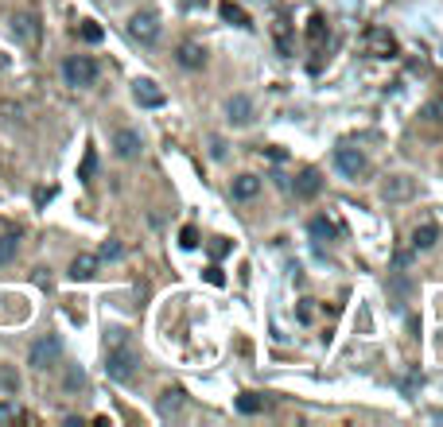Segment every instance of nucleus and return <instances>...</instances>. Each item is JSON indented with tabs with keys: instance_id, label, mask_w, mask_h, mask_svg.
<instances>
[{
	"instance_id": "1",
	"label": "nucleus",
	"mask_w": 443,
	"mask_h": 427,
	"mask_svg": "<svg viewBox=\"0 0 443 427\" xmlns=\"http://www.w3.org/2000/svg\"><path fill=\"white\" fill-rule=\"evenodd\" d=\"M136 369H140V358H136L128 346H113L105 358V373L109 381H117V385H128V381L136 377Z\"/></svg>"
},
{
	"instance_id": "2",
	"label": "nucleus",
	"mask_w": 443,
	"mask_h": 427,
	"mask_svg": "<svg viewBox=\"0 0 443 427\" xmlns=\"http://www.w3.org/2000/svg\"><path fill=\"white\" fill-rule=\"evenodd\" d=\"M62 78H67V86H74V90H86V86L98 82V62H93L90 55H70V59L62 62Z\"/></svg>"
},
{
	"instance_id": "3",
	"label": "nucleus",
	"mask_w": 443,
	"mask_h": 427,
	"mask_svg": "<svg viewBox=\"0 0 443 427\" xmlns=\"http://www.w3.org/2000/svg\"><path fill=\"white\" fill-rule=\"evenodd\" d=\"M59 358H62V342H59V334H43V338H35V342H32V353H27L32 369H51Z\"/></svg>"
},
{
	"instance_id": "4",
	"label": "nucleus",
	"mask_w": 443,
	"mask_h": 427,
	"mask_svg": "<svg viewBox=\"0 0 443 427\" xmlns=\"http://www.w3.org/2000/svg\"><path fill=\"white\" fill-rule=\"evenodd\" d=\"M128 35H133L136 43H144V47H152V43L159 39V16L156 12H136V16L128 20Z\"/></svg>"
},
{
	"instance_id": "5",
	"label": "nucleus",
	"mask_w": 443,
	"mask_h": 427,
	"mask_svg": "<svg viewBox=\"0 0 443 427\" xmlns=\"http://www.w3.org/2000/svg\"><path fill=\"white\" fill-rule=\"evenodd\" d=\"M133 97H136V105H140V109H159V105L168 101V93L159 90L152 78H136V82H133Z\"/></svg>"
},
{
	"instance_id": "6",
	"label": "nucleus",
	"mask_w": 443,
	"mask_h": 427,
	"mask_svg": "<svg viewBox=\"0 0 443 427\" xmlns=\"http://www.w3.org/2000/svg\"><path fill=\"white\" fill-rule=\"evenodd\" d=\"M335 168L343 171L346 179H362L369 163H366V156H362L358 148H338V151H335Z\"/></svg>"
},
{
	"instance_id": "7",
	"label": "nucleus",
	"mask_w": 443,
	"mask_h": 427,
	"mask_svg": "<svg viewBox=\"0 0 443 427\" xmlns=\"http://www.w3.org/2000/svg\"><path fill=\"white\" fill-rule=\"evenodd\" d=\"M412 194H416V183H412L409 175H389L381 183V198L385 202H409Z\"/></svg>"
},
{
	"instance_id": "8",
	"label": "nucleus",
	"mask_w": 443,
	"mask_h": 427,
	"mask_svg": "<svg viewBox=\"0 0 443 427\" xmlns=\"http://www.w3.org/2000/svg\"><path fill=\"white\" fill-rule=\"evenodd\" d=\"M113 148H117L121 159H136L140 148H144V140H140L136 128H117V133H113Z\"/></svg>"
},
{
	"instance_id": "9",
	"label": "nucleus",
	"mask_w": 443,
	"mask_h": 427,
	"mask_svg": "<svg viewBox=\"0 0 443 427\" xmlns=\"http://www.w3.org/2000/svg\"><path fill=\"white\" fill-rule=\"evenodd\" d=\"M366 47H369V55H377V59L397 55V39L385 32V27H369V32H366Z\"/></svg>"
},
{
	"instance_id": "10",
	"label": "nucleus",
	"mask_w": 443,
	"mask_h": 427,
	"mask_svg": "<svg viewBox=\"0 0 443 427\" xmlns=\"http://www.w3.org/2000/svg\"><path fill=\"white\" fill-rule=\"evenodd\" d=\"M12 32H16L20 43L35 47V43H39V20H35L32 12H20V16H12Z\"/></svg>"
},
{
	"instance_id": "11",
	"label": "nucleus",
	"mask_w": 443,
	"mask_h": 427,
	"mask_svg": "<svg viewBox=\"0 0 443 427\" xmlns=\"http://www.w3.org/2000/svg\"><path fill=\"white\" fill-rule=\"evenodd\" d=\"M226 121L230 125H249L253 121V101L245 97V93H234V97L226 101Z\"/></svg>"
},
{
	"instance_id": "12",
	"label": "nucleus",
	"mask_w": 443,
	"mask_h": 427,
	"mask_svg": "<svg viewBox=\"0 0 443 427\" xmlns=\"http://www.w3.org/2000/svg\"><path fill=\"white\" fill-rule=\"evenodd\" d=\"M292 191H296V198H315V194L323 191V175H319L315 168L300 171V175H296V183H292Z\"/></svg>"
},
{
	"instance_id": "13",
	"label": "nucleus",
	"mask_w": 443,
	"mask_h": 427,
	"mask_svg": "<svg viewBox=\"0 0 443 427\" xmlns=\"http://www.w3.org/2000/svg\"><path fill=\"white\" fill-rule=\"evenodd\" d=\"M98 264L101 260L93 257V252H78V257L70 260V280H93L98 276Z\"/></svg>"
},
{
	"instance_id": "14",
	"label": "nucleus",
	"mask_w": 443,
	"mask_h": 427,
	"mask_svg": "<svg viewBox=\"0 0 443 427\" xmlns=\"http://www.w3.org/2000/svg\"><path fill=\"white\" fill-rule=\"evenodd\" d=\"M176 59H179V67H187V70H199L202 62H206V50H202L199 43H179Z\"/></svg>"
},
{
	"instance_id": "15",
	"label": "nucleus",
	"mask_w": 443,
	"mask_h": 427,
	"mask_svg": "<svg viewBox=\"0 0 443 427\" xmlns=\"http://www.w3.org/2000/svg\"><path fill=\"white\" fill-rule=\"evenodd\" d=\"M230 194H234L237 202L257 198V194H260V179H257V175H237V179H234V187H230Z\"/></svg>"
},
{
	"instance_id": "16",
	"label": "nucleus",
	"mask_w": 443,
	"mask_h": 427,
	"mask_svg": "<svg viewBox=\"0 0 443 427\" xmlns=\"http://www.w3.org/2000/svg\"><path fill=\"white\" fill-rule=\"evenodd\" d=\"M218 12H222V20H226V24H237V27H253L249 12H245L242 4H234V0H222V4H218Z\"/></svg>"
},
{
	"instance_id": "17",
	"label": "nucleus",
	"mask_w": 443,
	"mask_h": 427,
	"mask_svg": "<svg viewBox=\"0 0 443 427\" xmlns=\"http://www.w3.org/2000/svg\"><path fill=\"white\" fill-rule=\"evenodd\" d=\"M183 408V388H164L159 393V416H176Z\"/></svg>"
},
{
	"instance_id": "18",
	"label": "nucleus",
	"mask_w": 443,
	"mask_h": 427,
	"mask_svg": "<svg viewBox=\"0 0 443 427\" xmlns=\"http://www.w3.org/2000/svg\"><path fill=\"white\" fill-rule=\"evenodd\" d=\"M435 237H439V229H435L432 222H424V226L412 229V249H416V252H420V249H432Z\"/></svg>"
},
{
	"instance_id": "19",
	"label": "nucleus",
	"mask_w": 443,
	"mask_h": 427,
	"mask_svg": "<svg viewBox=\"0 0 443 427\" xmlns=\"http://www.w3.org/2000/svg\"><path fill=\"white\" fill-rule=\"evenodd\" d=\"M260 408H265V396H257V393H242L237 396V412H245V416H257Z\"/></svg>"
},
{
	"instance_id": "20",
	"label": "nucleus",
	"mask_w": 443,
	"mask_h": 427,
	"mask_svg": "<svg viewBox=\"0 0 443 427\" xmlns=\"http://www.w3.org/2000/svg\"><path fill=\"white\" fill-rule=\"evenodd\" d=\"M16 249H20V233H4L0 237V264H8V260L16 257Z\"/></svg>"
},
{
	"instance_id": "21",
	"label": "nucleus",
	"mask_w": 443,
	"mask_h": 427,
	"mask_svg": "<svg viewBox=\"0 0 443 427\" xmlns=\"http://www.w3.org/2000/svg\"><path fill=\"white\" fill-rule=\"evenodd\" d=\"M311 237H315V241H331V237H335V226L326 218H311Z\"/></svg>"
},
{
	"instance_id": "22",
	"label": "nucleus",
	"mask_w": 443,
	"mask_h": 427,
	"mask_svg": "<svg viewBox=\"0 0 443 427\" xmlns=\"http://www.w3.org/2000/svg\"><path fill=\"white\" fill-rule=\"evenodd\" d=\"M93 171H98V151H86V156H82V168H78V179H82V183H90V179H93Z\"/></svg>"
},
{
	"instance_id": "23",
	"label": "nucleus",
	"mask_w": 443,
	"mask_h": 427,
	"mask_svg": "<svg viewBox=\"0 0 443 427\" xmlns=\"http://www.w3.org/2000/svg\"><path fill=\"white\" fill-rule=\"evenodd\" d=\"M67 388H70V393H78V388H86V373H82V369H78V365H70V369H67Z\"/></svg>"
},
{
	"instance_id": "24",
	"label": "nucleus",
	"mask_w": 443,
	"mask_h": 427,
	"mask_svg": "<svg viewBox=\"0 0 443 427\" xmlns=\"http://www.w3.org/2000/svg\"><path fill=\"white\" fill-rule=\"evenodd\" d=\"M78 35H82V39H86V43H101V35H105V32H101V27H98V24H93V20H86V24H82V27H78Z\"/></svg>"
},
{
	"instance_id": "25",
	"label": "nucleus",
	"mask_w": 443,
	"mask_h": 427,
	"mask_svg": "<svg viewBox=\"0 0 443 427\" xmlns=\"http://www.w3.org/2000/svg\"><path fill=\"white\" fill-rule=\"evenodd\" d=\"M12 419H24V412H20L12 400H0V423H12Z\"/></svg>"
},
{
	"instance_id": "26",
	"label": "nucleus",
	"mask_w": 443,
	"mask_h": 427,
	"mask_svg": "<svg viewBox=\"0 0 443 427\" xmlns=\"http://www.w3.org/2000/svg\"><path fill=\"white\" fill-rule=\"evenodd\" d=\"M179 245H183V249H199V229L183 226V229H179Z\"/></svg>"
},
{
	"instance_id": "27",
	"label": "nucleus",
	"mask_w": 443,
	"mask_h": 427,
	"mask_svg": "<svg viewBox=\"0 0 443 427\" xmlns=\"http://www.w3.org/2000/svg\"><path fill=\"white\" fill-rule=\"evenodd\" d=\"M226 252H230V241H226V237H214V241H210V257H214V260H222Z\"/></svg>"
},
{
	"instance_id": "28",
	"label": "nucleus",
	"mask_w": 443,
	"mask_h": 427,
	"mask_svg": "<svg viewBox=\"0 0 443 427\" xmlns=\"http://www.w3.org/2000/svg\"><path fill=\"white\" fill-rule=\"evenodd\" d=\"M121 257V241H105L101 245V257L98 260H117Z\"/></svg>"
},
{
	"instance_id": "29",
	"label": "nucleus",
	"mask_w": 443,
	"mask_h": 427,
	"mask_svg": "<svg viewBox=\"0 0 443 427\" xmlns=\"http://www.w3.org/2000/svg\"><path fill=\"white\" fill-rule=\"evenodd\" d=\"M424 117H428V121H443V97L428 101V109H424Z\"/></svg>"
},
{
	"instance_id": "30",
	"label": "nucleus",
	"mask_w": 443,
	"mask_h": 427,
	"mask_svg": "<svg viewBox=\"0 0 443 427\" xmlns=\"http://www.w3.org/2000/svg\"><path fill=\"white\" fill-rule=\"evenodd\" d=\"M206 284H214V287L226 284V276H222V269H218V264H210V269H206Z\"/></svg>"
},
{
	"instance_id": "31",
	"label": "nucleus",
	"mask_w": 443,
	"mask_h": 427,
	"mask_svg": "<svg viewBox=\"0 0 443 427\" xmlns=\"http://www.w3.org/2000/svg\"><path fill=\"white\" fill-rule=\"evenodd\" d=\"M0 385L8 388V393H16V388H20V381H16V373H8V369H0Z\"/></svg>"
},
{
	"instance_id": "32",
	"label": "nucleus",
	"mask_w": 443,
	"mask_h": 427,
	"mask_svg": "<svg viewBox=\"0 0 443 427\" xmlns=\"http://www.w3.org/2000/svg\"><path fill=\"white\" fill-rule=\"evenodd\" d=\"M210 156H214V159H226V140H222V136H214V140H210Z\"/></svg>"
},
{
	"instance_id": "33",
	"label": "nucleus",
	"mask_w": 443,
	"mask_h": 427,
	"mask_svg": "<svg viewBox=\"0 0 443 427\" xmlns=\"http://www.w3.org/2000/svg\"><path fill=\"white\" fill-rule=\"evenodd\" d=\"M420 385H424V377H420L416 369H412V373H409V381H404V393H416Z\"/></svg>"
},
{
	"instance_id": "34",
	"label": "nucleus",
	"mask_w": 443,
	"mask_h": 427,
	"mask_svg": "<svg viewBox=\"0 0 443 427\" xmlns=\"http://www.w3.org/2000/svg\"><path fill=\"white\" fill-rule=\"evenodd\" d=\"M393 264H397V272H404V269H409V264H412V252H397V257H393Z\"/></svg>"
},
{
	"instance_id": "35",
	"label": "nucleus",
	"mask_w": 443,
	"mask_h": 427,
	"mask_svg": "<svg viewBox=\"0 0 443 427\" xmlns=\"http://www.w3.org/2000/svg\"><path fill=\"white\" fill-rule=\"evenodd\" d=\"M432 419H435V423H443V408H439V412H432Z\"/></svg>"
}]
</instances>
